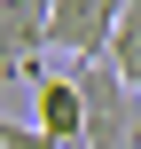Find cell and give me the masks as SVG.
I'll return each instance as SVG.
<instances>
[{
    "label": "cell",
    "instance_id": "obj_1",
    "mask_svg": "<svg viewBox=\"0 0 141 149\" xmlns=\"http://www.w3.org/2000/svg\"><path fill=\"white\" fill-rule=\"evenodd\" d=\"M55 39V0H0V79H39V47Z\"/></svg>",
    "mask_w": 141,
    "mask_h": 149
},
{
    "label": "cell",
    "instance_id": "obj_2",
    "mask_svg": "<svg viewBox=\"0 0 141 149\" xmlns=\"http://www.w3.org/2000/svg\"><path fill=\"white\" fill-rule=\"evenodd\" d=\"M47 47H63L71 63H110L118 16H110L102 0H55V39H47Z\"/></svg>",
    "mask_w": 141,
    "mask_h": 149
},
{
    "label": "cell",
    "instance_id": "obj_3",
    "mask_svg": "<svg viewBox=\"0 0 141 149\" xmlns=\"http://www.w3.org/2000/svg\"><path fill=\"white\" fill-rule=\"evenodd\" d=\"M31 86H39V134L55 149H86V94H78V79L71 71H39Z\"/></svg>",
    "mask_w": 141,
    "mask_h": 149
},
{
    "label": "cell",
    "instance_id": "obj_4",
    "mask_svg": "<svg viewBox=\"0 0 141 149\" xmlns=\"http://www.w3.org/2000/svg\"><path fill=\"white\" fill-rule=\"evenodd\" d=\"M110 63H118V79H126V86L141 94V0L126 8V16H118V47H110Z\"/></svg>",
    "mask_w": 141,
    "mask_h": 149
},
{
    "label": "cell",
    "instance_id": "obj_5",
    "mask_svg": "<svg viewBox=\"0 0 141 149\" xmlns=\"http://www.w3.org/2000/svg\"><path fill=\"white\" fill-rule=\"evenodd\" d=\"M0 149H55L39 126H16V118H0Z\"/></svg>",
    "mask_w": 141,
    "mask_h": 149
}]
</instances>
